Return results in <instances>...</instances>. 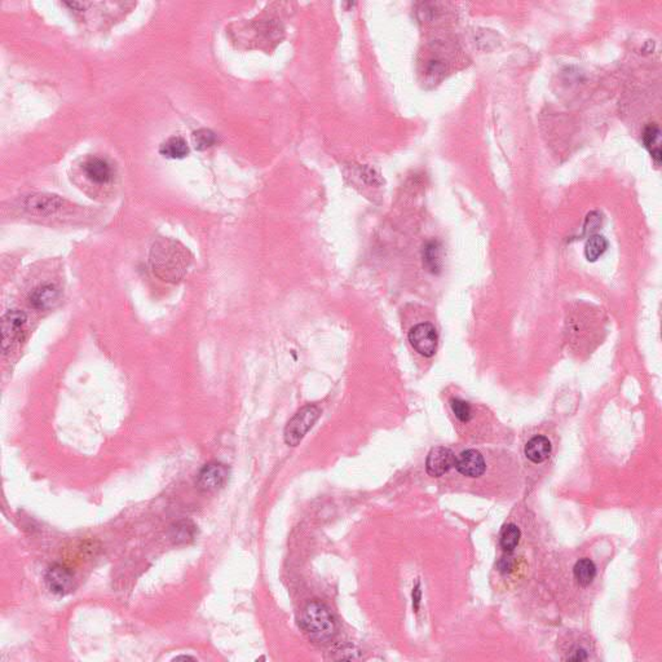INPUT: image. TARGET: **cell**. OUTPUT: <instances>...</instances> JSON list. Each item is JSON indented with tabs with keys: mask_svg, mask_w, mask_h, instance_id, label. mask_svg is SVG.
<instances>
[{
	"mask_svg": "<svg viewBox=\"0 0 662 662\" xmlns=\"http://www.w3.org/2000/svg\"><path fill=\"white\" fill-rule=\"evenodd\" d=\"M63 200H61L56 194H48V193H39V194H32L26 202L25 207L26 210L30 211L32 214L38 215H52L54 212L61 210L63 206Z\"/></svg>",
	"mask_w": 662,
	"mask_h": 662,
	"instance_id": "cell-10",
	"label": "cell"
},
{
	"mask_svg": "<svg viewBox=\"0 0 662 662\" xmlns=\"http://www.w3.org/2000/svg\"><path fill=\"white\" fill-rule=\"evenodd\" d=\"M552 451L551 442L547 439L546 436H535L526 442V455L530 462L544 463L548 459L550 454Z\"/></svg>",
	"mask_w": 662,
	"mask_h": 662,
	"instance_id": "cell-13",
	"label": "cell"
},
{
	"mask_svg": "<svg viewBox=\"0 0 662 662\" xmlns=\"http://www.w3.org/2000/svg\"><path fill=\"white\" fill-rule=\"evenodd\" d=\"M216 141L215 134L207 130V128H200L193 134V144L197 150H206L207 147H211Z\"/></svg>",
	"mask_w": 662,
	"mask_h": 662,
	"instance_id": "cell-21",
	"label": "cell"
},
{
	"mask_svg": "<svg viewBox=\"0 0 662 662\" xmlns=\"http://www.w3.org/2000/svg\"><path fill=\"white\" fill-rule=\"evenodd\" d=\"M423 262L426 268L431 273H440L442 267V251L439 242L432 241L426 245L423 250Z\"/></svg>",
	"mask_w": 662,
	"mask_h": 662,
	"instance_id": "cell-15",
	"label": "cell"
},
{
	"mask_svg": "<svg viewBox=\"0 0 662 662\" xmlns=\"http://www.w3.org/2000/svg\"><path fill=\"white\" fill-rule=\"evenodd\" d=\"M60 293L52 285H43L34 289L29 296V303L35 309H50L59 302Z\"/></svg>",
	"mask_w": 662,
	"mask_h": 662,
	"instance_id": "cell-12",
	"label": "cell"
},
{
	"mask_svg": "<svg viewBox=\"0 0 662 662\" xmlns=\"http://www.w3.org/2000/svg\"><path fill=\"white\" fill-rule=\"evenodd\" d=\"M320 413L321 411L316 405H307L299 410L285 428V442L289 446L299 445V442L304 439L307 432L313 427L320 417Z\"/></svg>",
	"mask_w": 662,
	"mask_h": 662,
	"instance_id": "cell-3",
	"label": "cell"
},
{
	"mask_svg": "<svg viewBox=\"0 0 662 662\" xmlns=\"http://www.w3.org/2000/svg\"><path fill=\"white\" fill-rule=\"evenodd\" d=\"M451 406H452L453 413L454 415L457 417L458 421L462 422V423H467V422L471 421L473 418V410H471V406L467 401L464 400L459 399H453L451 401Z\"/></svg>",
	"mask_w": 662,
	"mask_h": 662,
	"instance_id": "cell-22",
	"label": "cell"
},
{
	"mask_svg": "<svg viewBox=\"0 0 662 662\" xmlns=\"http://www.w3.org/2000/svg\"><path fill=\"white\" fill-rule=\"evenodd\" d=\"M82 171L85 178L97 185H106L113 180L112 165L100 157H87L82 163Z\"/></svg>",
	"mask_w": 662,
	"mask_h": 662,
	"instance_id": "cell-9",
	"label": "cell"
},
{
	"mask_svg": "<svg viewBox=\"0 0 662 662\" xmlns=\"http://www.w3.org/2000/svg\"><path fill=\"white\" fill-rule=\"evenodd\" d=\"M608 249V242L599 234L590 237L585 245V256L589 262H597Z\"/></svg>",
	"mask_w": 662,
	"mask_h": 662,
	"instance_id": "cell-18",
	"label": "cell"
},
{
	"mask_svg": "<svg viewBox=\"0 0 662 662\" xmlns=\"http://www.w3.org/2000/svg\"><path fill=\"white\" fill-rule=\"evenodd\" d=\"M229 470L219 462L207 463L197 476V486L203 492H216L228 482Z\"/></svg>",
	"mask_w": 662,
	"mask_h": 662,
	"instance_id": "cell-6",
	"label": "cell"
},
{
	"mask_svg": "<svg viewBox=\"0 0 662 662\" xmlns=\"http://www.w3.org/2000/svg\"><path fill=\"white\" fill-rule=\"evenodd\" d=\"M643 141L644 145L650 150L652 158L656 161L657 165L661 162V132L660 128L656 125H650L644 130L643 134Z\"/></svg>",
	"mask_w": 662,
	"mask_h": 662,
	"instance_id": "cell-16",
	"label": "cell"
},
{
	"mask_svg": "<svg viewBox=\"0 0 662 662\" xmlns=\"http://www.w3.org/2000/svg\"><path fill=\"white\" fill-rule=\"evenodd\" d=\"M514 567V561H513V557H502L498 563V568L502 573H508L511 572V569Z\"/></svg>",
	"mask_w": 662,
	"mask_h": 662,
	"instance_id": "cell-23",
	"label": "cell"
},
{
	"mask_svg": "<svg viewBox=\"0 0 662 662\" xmlns=\"http://www.w3.org/2000/svg\"><path fill=\"white\" fill-rule=\"evenodd\" d=\"M302 629L305 635L315 643H327L337 635V622L324 603L311 601L303 612Z\"/></svg>",
	"mask_w": 662,
	"mask_h": 662,
	"instance_id": "cell-2",
	"label": "cell"
},
{
	"mask_svg": "<svg viewBox=\"0 0 662 662\" xmlns=\"http://www.w3.org/2000/svg\"><path fill=\"white\" fill-rule=\"evenodd\" d=\"M196 533V526H193L190 521H181L172 528V539L180 544V542H188L189 539H193Z\"/></svg>",
	"mask_w": 662,
	"mask_h": 662,
	"instance_id": "cell-20",
	"label": "cell"
},
{
	"mask_svg": "<svg viewBox=\"0 0 662 662\" xmlns=\"http://www.w3.org/2000/svg\"><path fill=\"white\" fill-rule=\"evenodd\" d=\"M454 467L459 473H462L463 476L467 477H479L485 473L486 468L483 455L475 449H468L461 453L455 459Z\"/></svg>",
	"mask_w": 662,
	"mask_h": 662,
	"instance_id": "cell-11",
	"label": "cell"
},
{
	"mask_svg": "<svg viewBox=\"0 0 662 662\" xmlns=\"http://www.w3.org/2000/svg\"><path fill=\"white\" fill-rule=\"evenodd\" d=\"M455 455L446 446H436L428 453L426 459V471L432 477H440L449 473L455 466Z\"/></svg>",
	"mask_w": 662,
	"mask_h": 662,
	"instance_id": "cell-7",
	"label": "cell"
},
{
	"mask_svg": "<svg viewBox=\"0 0 662 662\" xmlns=\"http://www.w3.org/2000/svg\"><path fill=\"white\" fill-rule=\"evenodd\" d=\"M520 537L521 532L515 524H507L501 533V547L506 552H513L520 541Z\"/></svg>",
	"mask_w": 662,
	"mask_h": 662,
	"instance_id": "cell-19",
	"label": "cell"
},
{
	"mask_svg": "<svg viewBox=\"0 0 662 662\" xmlns=\"http://www.w3.org/2000/svg\"><path fill=\"white\" fill-rule=\"evenodd\" d=\"M409 342L411 347L420 355L424 358H432L439 343L437 331L430 322H422L410 330Z\"/></svg>",
	"mask_w": 662,
	"mask_h": 662,
	"instance_id": "cell-5",
	"label": "cell"
},
{
	"mask_svg": "<svg viewBox=\"0 0 662 662\" xmlns=\"http://www.w3.org/2000/svg\"><path fill=\"white\" fill-rule=\"evenodd\" d=\"M573 573L578 585L582 588H586L592 583L594 578L597 576V567L592 560L583 557V559H579L576 563V566L573 568Z\"/></svg>",
	"mask_w": 662,
	"mask_h": 662,
	"instance_id": "cell-17",
	"label": "cell"
},
{
	"mask_svg": "<svg viewBox=\"0 0 662 662\" xmlns=\"http://www.w3.org/2000/svg\"><path fill=\"white\" fill-rule=\"evenodd\" d=\"M28 317L19 309H12L1 318V349L4 353L19 343L25 333Z\"/></svg>",
	"mask_w": 662,
	"mask_h": 662,
	"instance_id": "cell-4",
	"label": "cell"
},
{
	"mask_svg": "<svg viewBox=\"0 0 662 662\" xmlns=\"http://www.w3.org/2000/svg\"><path fill=\"white\" fill-rule=\"evenodd\" d=\"M44 581L48 590L59 597H65L74 589L73 573L63 566H52L47 570Z\"/></svg>",
	"mask_w": 662,
	"mask_h": 662,
	"instance_id": "cell-8",
	"label": "cell"
},
{
	"mask_svg": "<svg viewBox=\"0 0 662 662\" xmlns=\"http://www.w3.org/2000/svg\"><path fill=\"white\" fill-rule=\"evenodd\" d=\"M586 659H588V653L583 650H578V651L575 652L573 656L568 657V660H570V661H583Z\"/></svg>",
	"mask_w": 662,
	"mask_h": 662,
	"instance_id": "cell-24",
	"label": "cell"
},
{
	"mask_svg": "<svg viewBox=\"0 0 662 662\" xmlns=\"http://www.w3.org/2000/svg\"><path fill=\"white\" fill-rule=\"evenodd\" d=\"M192 256L187 247L171 238H159L153 243L149 263L154 276L166 282H179L189 268Z\"/></svg>",
	"mask_w": 662,
	"mask_h": 662,
	"instance_id": "cell-1",
	"label": "cell"
},
{
	"mask_svg": "<svg viewBox=\"0 0 662 662\" xmlns=\"http://www.w3.org/2000/svg\"><path fill=\"white\" fill-rule=\"evenodd\" d=\"M159 153L169 159H183L189 154V147L183 137H169L159 147Z\"/></svg>",
	"mask_w": 662,
	"mask_h": 662,
	"instance_id": "cell-14",
	"label": "cell"
}]
</instances>
